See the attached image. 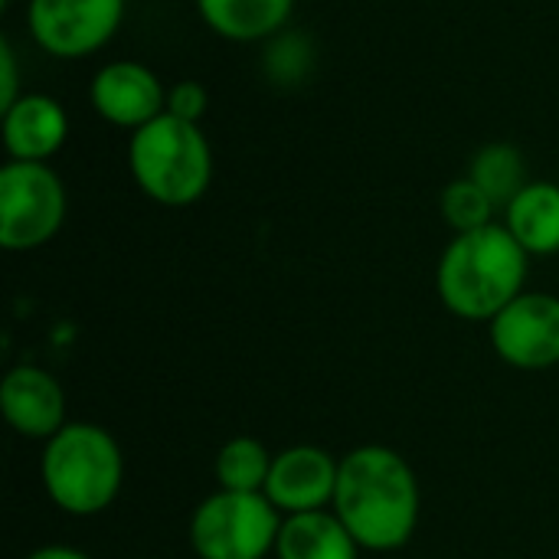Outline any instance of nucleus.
<instances>
[{
	"instance_id": "a211bd4d",
	"label": "nucleus",
	"mask_w": 559,
	"mask_h": 559,
	"mask_svg": "<svg viewBox=\"0 0 559 559\" xmlns=\"http://www.w3.org/2000/svg\"><path fill=\"white\" fill-rule=\"evenodd\" d=\"M439 210H442V219L449 223V229L459 236V233H475V229H485L495 219L498 206L495 200L472 180V177H459L452 180L442 197H439Z\"/></svg>"
},
{
	"instance_id": "412c9836",
	"label": "nucleus",
	"mask_w": 559,
	"mask_h": 559,
	"mask_svg": "<svg viewBox=\"0 0 559 559\" xmlns=\"http://www.w3.org/2000/svg\"><path fill=\"white\" fill-rule=\"evenodd\" d=\"M26 559H92L88 554L75 550V547H66V544H49V547H39L33 550Z\"/></svg>"
},
{
	"instance_id": "f03ea898",
	"label": "nucleus",
	"mask_w": 559,
	"mask_h": 559,
	"mask_svg": "<svg viewBox=\"0 0 559 559\" xmlns=\"http://www.w3.org/2000/svg\"><path fill=\"white\" fill-rule=\"evenodd\" d=\"M531 255L508 233L504 223H491L475 233H459L445 246L436 265V292L445 311L462 321L491 324L527 288Z\"/></svg>"
},
{
	"instance_id": "ddd939ff",
	"label": "nucleus",
	"mask_w": 559,
	"mask_h": 559,
	"mask_svg": "<svg viewBox=\"0 0 559 559\" xmlns=\"http://www.w3.org/2000/svg\"><path fill=\"white\" fill-rule=\"evenodd\" d=\"M360 554L364 547L331 508L285 518L275 544V559H360Z\"/></svg>"
},
{
	"instance_id": "0eeeda50",
	"label": "nucleus",
	"mask_w": 559,
	"mask_h": 559,
	"mask_svg": "<svg viewBox=\"0 0 559 559\" xmlns=\"http://www.w3.org/2000/svg\"><path fill=\"white\" fill-rule=\"evenodd\" d=\"M124 0H29L26 23L33 43L52 59H85L118 33Z\"/></svg>"
},
{
	"instance_id": "f8f14e48",
	"label": "nucleus",
	"mask_w": 559,
	"mask_h": 559,
	"mask_svg": "<svg viewBox=\"0 0 559 559\" xmlns=\"http://www.w3.org/2000/svg\"><path fill=\"white\" fill-rule=\"evenodd\" d=\"M69 138L66 108L46 92H23L3 108V147L10 160L49 164Z\"/></svg>"
},
{
	"instance_id": "f257e3e1",
	"label": "nucleus",
	"mask_w": 559,
	"mask_h": 559,
	"mask_svg": "<svg viewBox=\"0 0 559 559\" xmlns=\"http://www.w3.org/2000/svg\"><path fill=\"white\" fill-rule=\"evenodd\" d=\"M331 511L367 554L403 550L419 527L423 491L413 465L390 445H360L341 459Z\"/></svg>"
},
{
	"instance_id": "6e6552de",
	"label": "nucleus",
	"mask_w": 559,
	"mask_h": 559,
	"mask_svg": "<svg viewBox=\"0 0 559 559\" xmlns=\"http://www.w3.org/2000/svg\"><path fill=\"white\" fill-rule=\"evenodd\" d=\"M495 354L518 370H550L559 364V298L547 292L518 295L491 324Z\"/></svg>"
},
{
	"instance_id": "20e7f679",
	"label": "nucleus",
	"mask_w": 559,
	"mask_h": 559,
	"mask_svg": "<svg viewBox=\"0 0 559 559\" xmlns=\"http://www.w3.org/2000/svg\"><path fill=\"white\" fill-rule=\"evenodd\" d=\"M128 167L138 190L157 206H193L213 183V147L200 124L157 115L131 131Z\"/></svg>"
},
{
	"instance_id": "dca6fc26",
	"label": "nucleus",
	"mask_w": 559,
	"mask_h": 559,
	"mask_svg": "<svg viewBox=\"0 0 559 559\" xmlns=\"http://www.w3.org/2000/svg\"><path fill=\"white\" fill-rule=\"evenodd\" d=\"M468 177L495 200L498 210H504L531 180H527V160L521 154V147L508 144V141H491L485 144L468 167Z\"/></svg>"
},
{
	"instance_id": "4468645a",
	"label": "nucleus",
	"mask_w": 559,
	"mask_h": 559,
	"mask_svg": "<svg viewBox=\"0 0 559 559\" xmlns=\"http://www.w3.org/2000/svg\"><path fill=\"white\" fill-rule=\"evenodd\" d=\"M504 226L527 255L559 252V183L531 180L508 206Z\"/></svg>"
},
{
	"instance_id": "39448f33",
	"label": "nucleus",
	"mask_w": 559,
	"mask_h": 559,
	"mask_svg": "<svg viewBox=\"0 0 559 559\" xmlns=\"http://www.w3.org/2000/svg\"><path fill=\"white\" fill-rule=\"evenodd\" d=\"M282 514L265 495L216 491L190 514V547L197 559H265L275 554Z\"/></svg>"
},
{
	"instance_id": "aec40b11",
	"label": "nucleus",
	"mask_w": 559,
	"mask_h": 559,
	"mask_svg": "<svg viewBox=\"0 0 559 559\" xmlns=\"http://www.w3.org/2000/svg\"><path fill=\"white\" fill-rule=\"evenodd\" d=\"M0 111L10 108L23 92H20V79H16V56H13V46L7 39H0Z\"/></svg>"
},
{
	"instance_id": "1a4fd4ad",
	"label": "nucleus",
	"mask_w": 559,
	"mask_h": 559,
	"mask_svg": "<svg viewBox=\"0 0 559 559\" xmlns=\"http://www.w3.org/2000/svg\"><path fill=\"white\" fill-rule=\"evenodd\" d=\"M341 459L321 445H292L275 452L272 472L265 481V498L278 508L282 518L328 511L337 491Z\"/></svg>"
},
{
	"instance_id": "6ab92c4d",
	"label": "nucleus",
	"mask_w": 559,
	"mask_h": 559,
	"mask_svg": "<svg viewBox=\"0 0 559 559\" xmlns=\"http://www.w3.org/2000/svg\"><path fill=\"white\" fill-rule=\"evenodd\" d=\"M206 111H210V92L203 82L183 79V82H174L167 88V115L200 124Z\"/></svg>"
},
{
	"instance_id": "7ed1b4c3",
	"label": "nucleus",
	"mask_w": 559,
	"mask_h": 559,
	"mask_svg": "<svg viewBox=\"0 0 559 559\" xmlns=\"http://www.w3.org/2000/svg\"><path fill=\"white\" fill-rule=\"evenodd\" d=\"M46 498L69 518L108 511L124 485V455L118 439L95 423H66L39 455Z\"/></svg>"
},
{
	"instance_id": "423d86ee",
	"label": "nucleus",
	"mask_w": 559,
	"mask_h": 559,
	"mask_svg": "<svg viewBox=\"0 0 559 559\" xmlns=\"http://www.w3.org/2000/svg\"><path fill=\"white\" fill-rule=\"evenodd\" d=\"M66 187L49 164L7 160L0 167V246L33 252L66 223Z\"/></svg>"
},
{
	"instance_id": "2eb2a0df",
	"label": "nucleus",
	"mask_w": 559,
	"mask_h": 559,
	"mask_svg": "<svg viewBox=\"0 0 559 559\" xmlns=\"http://www.w3.org/2000/svg\"><path fill=\"white\" fill-rule=\"evenodd\" d=\"M200 20L223 39L259 43L285 29L295 0H193Z\"/></svg>"
},
{
	"instance_id": "9d476101",
	"label": "nucleus",
	"mask_w": 559,
	"mask_h": 559,
	"mask_svg": "<svg viewBox=\"0 0 559 559\" xmlns=\"http://www.w3.org/2000/svg\"><path fill=\"white\" fill-rule=\"evenodd\" d=\"M88 102L115 128L138 131L167 111V88L157 72L134 59H115L92 75Z\"/></svg>"
},
{
	"instance_id": "f3484780",
	"label": "nucleus",
	"mask_w": 559,
	"mask_h": 559,
	"mask_svg": "<svg viewBox=\"0 0 559 559\" xmlns=\"http://www.w3.org/2000/svg\"><path fill=\"white\" fill-rule=\"evenodd\" d=\"M272 452L252 439V436H236L229 442H223V449L216 452L213 462V475L216 485L223 491H242V495H262L269 472H272Z\"/></svg>"
},
{
	"instance_id": "9b49d317",
	"label": "nucleus",
	"mask_w": 559,
	"mask_h": 559,
	"mask_svg": "<svg viewBox=\"0 0 559 559\" xmlns=\"http://www.w3.org/2000/svg\"><path fill=\"white\" fill-rule=\"evenodd\" d=\"M0 409L7 426L33 442H49L69 423L59 380L36 364H20L7 370L0 383Z\"/></svg>"
}]
</instances>
